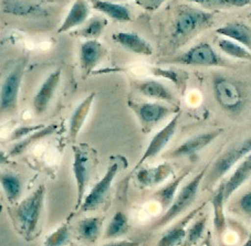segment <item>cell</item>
I'll return each mask as SVG.
<instances>
[{
    "instance_id": "obj_1",
    "label": "cell",
    "mask_w": 251,
    "mask_h": 246,
    "mask_svg": "<svg viewBox=\"0 0 251 246\" xmlns=\"http://www.w3.org/2000/svg\"><path fill=\"white\" fill-rule=\"evenodd\" d=\"M46 198V187L43 184L34 190L17 206L15 221L17 228L25 240H31L40 222Z\"/></svg>"
},
{
    "instance_id": "obj_2",
    "label": "cell",
    "mask_w": 251,
    "mask_h": 246,
    "mask_svg": "<svg viewBox=\"0 0 251 246\" xmlns=\"http://www.w3.org/2000/svg\"><path fill=\"white\" fill-rule=\"evenodd\" d=\"M251 153V137L246 138L229 146L220 156L216 159L209 172L205 176L206 188H211L226 176L238 162Z\"/></svg>"
},
{
    "instance_id": "obj_3",
    "label": "cell",
    "mask_w": 251,
    "mask_h": 246,
    "mask_svg": "<svg viewBox=\"0 0 251 246\" xmlns=\"http://www.w3.org/2000/svg\"><path fill=\"white\" fill-rule=\"evenodd\" d=\"M207 168H204L199 174H197L194 178L189 181L188 183L183 185L178 192H177L176 197L173 203L171 204L165 213L162 218H159L156 222L154 223L155 228H159L167 225L168 223L174 221L176 218H178L180 214H183L189 206H192L195 200L197 199L199 188L204 181V178L206 176Z\"/></svg>"
},
{
    "instance_id": "obj_4",
    "label": "cell",
    "mask_w": 251,
    "mask_h": 246,
    "mask_svg": "<svg viewBox=\"0 0 251 246\" xmlns=\"http://www.w3.org/2000/svg\"><path fill=\"white\" fill-rule=\"evenodd\" d=\"M128 106L137 116L143 131L146 134H149L164 119L180 112L179 106L163 104V103H137L128 101Z\"/></svg>"
},
{
    "instance_id": "obj_5",
    "label": "cell",
    "mask_w": 251,
    "mask_h": 246,
    "mask_svg": "<svg viewBox=\"0 0 251 246\" xmlns=\"http://www.w3.org/2000/svg\"><path fill=\"white\" fill-rule=\"evenodd\" d=\"M25 67V61L21 60L2 83L1 89H0V112L1 113H10L17 109Z\"/></svg>"
},
{
    "instance_id": "obj_6",
    "label": "cell",
    "mask_w": 251,
    "mask_h": 246,
    "mask_svg": "<svg viewBox=\"0 0 251 246\" xmlns=\"http://www.w3.org/2000/svg\"><path fill=\"white\" fill-rule=\"evenodd\" d=\"M73 175L76 181L77 199L75 209H80L84 200L85 191L88 188L91 174H92V161L90 154L81 146H73Z\"/></svg>"
},
{
    "instance_id": "obj_7",
    "label": "cell",
    "mask_w": 251,
    "mask_h": 246,
    "mask_svg": "<svg viewBox=\"0 0 251 246\" xmlns=\"http://www.w3.org/2000/svg\"><path fill=\"white\" fill-rule=\"evenodd\" d=\"M211 20V15L208 12L187 8L179 11L175 21L174 36L176 39L188 38L199 29L204 28Z\"/></svg>"
},
{
    "instance_id": "obj_8",
    "label": "cell",
    "mask_w": 251,
    "mask_h": 246,
    "mask_svg": "<svg viewBox=\"0 0 251 246\" xmlns=\"http://www.w3.org/2000/svg\"><path fill=\"white\" fill-rule=\"evenodd\" d=\"M166 63L190 67H217L220 64V58L210 45L201 43L181 55L171 59Z\"/></svg>"
},
{
    "instance_id": "obj_9",
    "label": "cell",
    "mask_w": 251,
    "mask_h": 246,
    "mask_svg": "<svg viewBox=\"0 0 251 246\" xmlns=\"http://www.w3.org/2000/svg\"><path fill=\"white\" fill-rule=\"evenodd\" d=\"M119 170H120L119 162H114L109 166L105 175L103 176V178L94 185L93 189L90 191V193L84 198V200L80 206L82 212H83V211L86 212V211L97 210L99 206L104 202Z\"/></svg>"
},
{
    "instance_id": "obj_10",
    "label": "cell",
    "mask_w": 251,
    "mask_h": 246,
    "mask_svg": "<svg viewBox=\"0 0 251 246\" xmlns=\"http://www.w3.org/2000/svg\"><path fill=\"white\" fill-rule=\"evenodd\" d=\"M179 117H180V112L179 113L175 114L174 117L168 122V124H166V126L162 128L161 131H159L156 135L151 139L150 144L145 150V153L143 154L140 161H138L137 165L135 166V169H138V168H140L145 161L149 160V159L155 158L163 152V149L165 148L168 142H170V140L173 138V136L175 135L177 126H178Z\"/></svg>"
},
{
    "instance_id": "obj_11",
    "label": "cell",
    "mask_w": 251,
    "mask_h": 246,
    "mask_svg": "<svg viewBox=\"0 0 251 246\" xmlns=\"http://www.w3.org/2000/svg\"><path fill=\"white\" fill-rule=\"evenodd\" d=\"M107 53L106 47L98 40H86L80 46V67L82 76L88 77L103 61Z\"/></svg>"
},
{
    "instance_id": "obj_12",
    "label": "cell",
    "mask_w": 251,
    "mask_h": 246,
    "mask_svg": "<svg viewBox=\"0 0 251 246\" xmlns=\"http://www.w3.org/2000/svg\"><path fill=\"white\" fill-rule=\"evenodd\" d=\"M206 202H202L201 205H198L194 210L190 211L185 217L181 218L178 222H176L174 225L164 233L163 236L159 239L157 246H181L186 239L187 234L188 224L194 221V219L197 217V214L206 206Z\"/></svg>"
},
{
    "instance_id": "obj_13",
    "label": "cell",
    "mask_w": 251,
    "mask_h": 246,
    "mask_svg": "<svg viewBox=\"0 0 251 246\" xmlns=\"http://www.w3.org/2000/svg\"><path fill=\"white\" fill-rule=\"evenodd\" d=\"M61 68L54 70L45 81H43V83L41 84L40 88H39L38 92L34 95L32 102L33 110L36 112L37 115H41L48 110V107H49L50 103L52 101L54 94L59 88L60 82H61Z\"/></svg>"
},
{
    "instance_id": "obj_14",
    "label": "cell",
    "mask_w": 251,
    "mask_h": 246,
    "mask_svg": "<svg viewBox=\"0 0 251 246\" xmlns=\"http://www.w3.org/2000/svg\"><path fill=\"white\" fill-rule=\"evenodd\" d=\"M215 96L219 105L227 111H236L242 104L241 90L233 82L227 79L215 81Z\"/></svg>"
},
{
    "instance_id": "obj_15",
    "label": "cell",
    "mask_w": 251,
    "mask_h": 246,
    "mask_svg": "<svg viewBox=\"0 0 251 246\" xmlns=\"http://www.w3.org/2000/svg\"><path fill=\"white\" fill-rule=\"evenodd\" d=\"M134 86H135V89L138 93L151 98V100L165 102L167 104L179 106V101L175 97L174 93L162 82L156 80L140 81L136 82Z\"/></svg>"
},
{
    "instance_id": "obj_16",
    "label": "cell",
    "mask_w": 251,
    "mask_h": 246,
    "mask_svg": "<svg viewBox=\"0 0 251 246\" xmlns=\"http://www.w3.org/2000/svg\"><path fill=\"white\" fill-rule=\"evenodd\" d=\"M222 131H214V132H208V133H202L198 134V135H195L192 138L186 140L184 144L175 148L173 152L170 154L172 158H180V157H190L194 156V155L198 154L201 152L202 149L206 148L207 146L210 145L216 138H217Z\"/></svg>"
},
{
    "instance_id": "obj_17",
    "label": "cell",
    "mask_w": 251,
    "mask_h": 246,
    "mask_svg": "<svg viewBox=\"0 0 251 246\" xmlns=\"http://www.w3.org/2000/svg\"><path fill=\"white\" fill-rule=\"evenodd\" d=\"M174 176V169L167 162L161 163L156 167L144 168L136 172L137 183L144 188H153L165 182Z\"/></svg>"
},
{
    "instance_id": "obj_18",
    "label": "cell",
    "mask_w": 251,
    "mask_h": 246,
    "mask_svg": "<svg viewBox=\"0 0 251 246\" xmlns=\"http://www.w3.org/2000/svg\"><path fill=\"white\" fill-rule=\"evenodd\" d=\"M94 100L95 93L90 94L73 111L70 120H69V140L71 142H75L76 140L82 127L84 126L85 120L88 119L90 111L92 109Z\"/></svg>"
},
{
    "instance_id": "obj_19",
    "label": "cell",
    "mask_w": 251,
    "mask_h": 246,
    "mask_svg": "<svg viewBox=\"0 0 251 246\" xmlns=\"http://www.w3.org/2000/svg\"><path fill=\"white\" fill-rule=\"evenodd\" d=\"M113 40L125 50L135 54L150 57L153 54V46L144 38L133 32H118L113 34Z\"/></svg>"
},
{
    "instance_id": "obj_20",
    "label": "cell",
    "mask_w": 251,
    "mask_h": 246,
    "mask_svg": "<svg viewBox=\"0 0 251 246\" xmlns=\"http://www.w3.org/2000/svg\"><path fill=\"white\" fill-rule=\"evenodd\" d=\"M91 8L88 0H75L59 28V33L69 32L88 21Z\"/></svg>"
},
{
    "instance_id": "obj_21",
    "label": "cell",
    "mask_w": 251,
    "mask_h": 246,
    "mask_svg": "<svg viewBox=\"0 0 251 246\" xmlns=\"http://www.w3.org/2000/svg\"><path fill=\"white\" fill-rule=\"evenodd\" d=\"M251 178V153L240 161L239 165L225 182V200L228 201L233 193L239 189L246 181Z\"/></svg>"
},
{
    "instance_id": "obj_22",
    "label": "cell",
    "mask_w": 251,
    "mask_h": 246,
    "mask_svg": "<svg viewBox=\"0 0 251 246\" xmlns=\"http://www.w3.org/2000/svg\"><path fill=\"white\" fill-rule=\"evenodd\" d=\"M90 2L93 9L100 11L112 20L118 21V22H128L132 20L131 11L127 7L121 3L107 1V0H90Z\"/></svg>"
},
{
    "instance_id": "obj_23",
    "label": "cell",
    "mask_w": 251,
    "mask_h": 246,
    "mask_svg": "<svg viewBox=\"0 0 251 246\" xmlns=\"http://www.w3.org/2000/svg\"><path fill=\"white\" fill-rule=\"evenodd\" d=\"M216 32L220 36H224L227 39L239 43V45H244L251 51V29L248 25L240 22H231L220 27L216 30Z\"/></svg>"
},
{
    "instance_id": "obj_24",
    "label": "cell",
    "mask_w": 251,
    "mask_h": 246,
    "mask_svg": "<svg viewBox=\"0 0 251 246\" xmlns=\"http://www.w3.org/2000/svg\"><path fill=\"white\" fill-rule=\"evenodd\" d=\"M225 182L218 185L217 190L211 198V205H213L214 211V228L217 234L220 236L223 233L226 231V215H225Z\"/></svg>"
},
{
    "instance_id": "obj_25",
    "label": "cell",
    "mask_w": 251,
    "mask_h": 246,
    "mask_svg": "<svg viewBox=\"0 0 251 246\" xmlns=\"http://www.w3.org/2000/svg\"><path fill=\"white\" fill-rule=\"evenodd\" d=\"M188 175H189V171H184L183 174L175 177L172 181H170L167 184L162 187L158 191L155 192L154 199L158 202V204L161 205V208L164 211H166L168 208H170L171 204L173 203V201L175 199L177 192H178L181 182H183Z\"/></svg>"
},
{
    "instance_id": "obj_26",
    "label": "cell",
    "mask_w": 251,
    "mask_h": 246,
    "mask_svg": "<svg viewBox=\"0 0 251 246\" xmlns=\"http://www.w3.org/2000/svg\"><path fill=\"white\" fill-rule=\"evenodd\" d=\"M0 184L6 193L9 203H17L23 193V182L19 177L11 172H3V174L0 172Z\"/></svg>"
},
{
    "instance_id": "obj_27",
    "label": "cell",
    "mask_w": 251,
    "mask_h": 246,
    "mask_svg": "<svg viewBox=\"0 0 251 246\" xmlns=\"http://www.w3.org/2000/svg\"><path fill=\"white\" fill-rule=\"evenodd\" d=\"M55 129H57V125L52 124V125H48V126L40 129V131L31 134V135H29L28 137L24 138L23 140H19L17 142V144L14 146V148L11 149L9 155L11 157L19 156V155L25 153L30 146L33 145L34 142L41 140L48 136L52 135V134L55 132Z\"/></svg>"
},
{
    "instance_id": "obj_28",
    "label": "cell",
    "mask_w": 251,
    "mask_h": 246,
    "mask_svg": "<svg viewBox=\"0 0 251 246\" xmlns=\"http://www.w3.org/2000/svg\"><path fill=\"white\" fill-rule=\"evenodd\" d=\"M103 219L93 217V218H85L79 223V235L82 240L90 243L97 241L100 235H101Z\"/></svg>"
},
{
    "instance_id": "obj_29",
    "label": "cell",
    "mask_w": 251,
    "mask_h": 246,
    "mask_svg": "<svg viewBox=\"0 0 251 246\" xmlns=\"http://www.w3.org/2000/svg\"><path fill=\"white\" fill-rule=\"evenodd\" d=\"M3 10L14 16H31L40 11V6L27 0H6L2 2Z\"/></svg>"
},
{
    "instance_id": "obj_30",
    "label": "cell",
    "mask_w": 251,
    "mask_h": 246,
    "mask_svg": "<svg viewBox=\"0 0 251 246\" xmlns=\"http://www.w3.org/2000/svg\"><path fill=\"white\" fill-rule=\"evenodd\" d=\"M107 25V20L101 17H93L85 23L83 28L75 31L76 37L86 39V40H98Z\"/></svg>"
},
{
    "instance_id": "obj_31",
    "label": "cell",
    "mask_w": 251,
    "mask_h": 246,
    "mask_svg": "<svg viewBox=\"0 0 251 246\" xmlns=\"http://www.w3.org/2000/svg\"><path fill=\"white\" fill-rule=\"evenodd\" d=\"M218 45L220 50L224 53L229 55V57L245 60V61H251V51H249L244 45H239V43L230 40V39H219Z\"/></svg>"
},
{
    "instance_id": "obj_32",
    "label": "cell",
    "mask_w": 251,
    "mask_h": 246,
    "mask_svg": "<svg viewBox=\"0 0 251 246\" xmlns=\"http://www.w3.org/2000/svg\"><path fill=\"white\" fill-rule=\"evenodd\" d=\"M208 222V214H201L198 219L195 218L192 225L187 228L186 239L181 246H194L201 239Z\"/></svg>"
},
{
    "instance_id": "obj_33",
    "label": "cell",
    "mask_w": 251,
    "mask_h": 246,
    "mask_svg": "<svg viewBox=\"0 0 251 246\" xmlns=\"http://www.w3.org/2000/svg\"><path fill=\"white\" fill-rule=\"evenodd\" d=\"M128 217L124 212H116L105 230V239H115L128 231Z\"/></svg>"
},
{
    "instance_id": "obj_34",
    "label": "cell",
    "mask_w": 251,
    "mask_h": 246,
    "mask_svg": "<svg viewBox=\"0 0 251 246\" xmlns=\"http://www.w3.org/2000/svg\"><path fill=\"white\" fill-rule=\"evenodd\" d=\"M149 71L152 73L154 76L163 77V79L170 80L174 83L177 88L183 89L186 82V74L184 72H177L174 70H165L162 67H150Z\"/></svg>"
},
{
    "instance_id": "obj_35",
    "label": "cell",
    "mask_w": 251,
    "mask_h": 246,
    "mask_svg": "<svg viewBox=\"0 0 251 246\" xmlns=\"http://www.w3.org/2000/svg\"><path fill=\"white\" fill-rule=\"evenodd\" d=\"M70 242V231L67 223L62 224L58 230L51 233L43 243V246H66Z\"/></svg>"
},
{
    "instance_id": "obj_36",
    "label": "cell",
    "mask_w": 251,
    "mask_h": 246,
    "mask_svg": "<svg viewBox=\"0 0 251 246\" xmlns=\"http://www.w3.org/2000/svg\"><path fill=\"white\" fill-rule=\"evenodd\" d=\"M198 5L211 7V6H231V7H245L249 5L251 0H187Z\"/></svg>"
},
{
    "instance_id": "obj_37",
    "label": "cell",
    "mask_w": 251,
    "mask_h": 246,
    "mask_svg": "<svg viewBox=\"0 0 251 246\" xmlns=\"http://www.w3.org/2000/svg\"><path fill=\"white\" fill-rule=\"evenodd\" d=\"M45 127H46V125H42V124L32 125V126H20L12 132L10 138H11V140H14V141L23 140L24 138L28 137L29 135H31V134L40 131V129L45 128Z\"/></svg>"
},
{
    "instance_id": "obj_38",
    "label": "cell",
    "mask_w": 251,
    "mask_h": 246,
    "mask_svg": "<svg viewBox=\"0 0 251 246\" xmlns=\"http://www.w3.org/2000/svg\"><path fill=\"white\" fill-rule=\"evenodd\" d=\"M239 206L242 212H244L249 219H251V191L247 192L245 196H242L240 198Z\"/></svg>"
},
{
    "instance_id": "obj_39",
    "label": "cell",
    "mask_w": 251,
    "mask_h": 246,
    "mask_svg": "<svg viewBox=\"0 0 251 246\" xmlns=\"http://www.w3.org/2000/svg\"><path fill=\"white\" fill-rule=\"evenodd\" d=\"M138 6L147 10H156L157 8L165 1V0H133Z\"/></svg>"
},
{
    "instance_id": "obj_40",
    "label": "cell",
    "mask_w": 251,
    "mask_h": 246,
    "mask_svg": "<svg viewBox=\"0 0 251 246\" xmlns=\"http://www.w3.org/2000/svg\"><path fill=\"white\" fill-rule=\"evenodd\" d=\"M140 243L135 241H127V240H122V241H115L111 242V243H107L103 246H138Z\"/></svg>"
},
{
    "instance_id": "obj_41",
    "label": "cell",
    "mask_w": 251,
    "mask_h": 246,
    "mask_svg": "<svg viewBox=\"0 0 251 246\" xmlns=\"http://www.w3.org/2000/svg\"><path fill=\"white\" fill-rule=\"evenodd\" d=\"M9 162H10L9 157H8L5 153L0 150V165H5V163H9Z\"/></svg>"
},
{
    "instance_id": "obj_42",
    "label": "cell",
    "mask_w": 251,
    "mask_h": 246,
    "mask_svg": "<svg viewBox=\"0 0 251 246\" xmlns=\"http://www.w3.org/2000/svg\"><path fill=\"white\" fill-rule=\"evenodd\" d=\"M201 246H211V242H210V234H208L207 239L204 240V242L201 244Z\"/></svg>"
},
{
    "instance_id": "obj_43",
    "label": "cell",
    "mask_w": 251,
    "mask_h": 246,
    "mask_svg": "<svg viewBox=\"0 0 251 246\" xmlns=\"http://www.w3.org/2000/svg\"><path fill=\"white\" fill-rule=\"evenodd\" d=\"M244 246H251V231H250V234L248 236V239H247L246 243L244 244Z\"/></svg>"
},
{
    "instance_id": "obj_44",
    "label": "cell",
    "mask_w": 251,
    "mask_h": 246,
    "mask_svg": "<svg viewBox=\"0 0 251 246\" xmlns=\"http://www.w3.org/2000/svg\"><path fill=\"white\" fill-rule=\"evenodd\" d=\"M45 1H48V2H57V1H60V0H45Z\"/></svg>"
},
{
    "instance_id": "obj_45",
    "label": "cell",
    "mask_w": 251,
    "mask_h": 246,
    "mask_svg": "<svg viewBox=\"0 0 251 246\" xmlns=\"http://www.w3.org/2000/svg\"><path fill=\"white\" fill-rule=\"evenodd\" d=\"M70 246H73V245H70Z\"/></svg>"
},
{
    "instance_id": "obj_46",
    "label": "cell",
    "mask_w": 251,
    "mask_h": 246,
    "mask_svg": "<svg viewBox=\"0 0 251 246\" xmlns=\"http://www.w3.org/2000/svg\"><path fill=\"white\" fill-rule=\"evenodd\" d=\"M250 15H251V14H250Z\"/></svg>"
}]
</instances>
